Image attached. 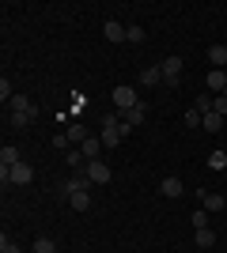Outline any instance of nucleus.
Masks as SVG:
<instances>
[{
    "label": "nucleus",
    "mask_w": 227,
    "mask_h": 253,
    "mask_svg": "<svg viewBox=\"0 0 227 253\" xmlns=\"http://www.w3.org/2000/svg\"><path fill=\"white\" fill-rule=\"evenodd\" d=\"M15 163H19V148H15V144H4V148H0V181H4V185L11 181V167H15Z\"/></svg>",
    "instance_id": "1"
},
{
    "label": "nucleus",
    "mask_w": 227,
    "mask_h": 253,
    "mask_svg": "<svg viewBox=\"0 0 227 253\" xmlns=\"http://www.w3.org/2000/svg\"><path fill=\"white\" fill-rule=\"evenodd\" d=\"M114 106H118V110H125V114H129L133 106H140V98H136V91H133V87H125V84H118L114 87Z\"/></svg>",
    "instance_id": "2"
},
{
    "label": "nucleus",
    "mask_w": 227,
    "mask_h": 253,
    "mask_svg": "<svg viewBox=\"0 0 227 253\" xmlns=\"http://www.w3.org/2000/svg\"><path fill=\"white\" fill-rule=\"evenodd\" d=\"M87 178H91V185H106V181L114 178V174H110V167H106V163L91 159V163H87Z\"/></svg>",
    "instance_id": "3"
},
{
    "label": "nucleus",
    "mask_w": 227,
    "mask_h": 253,
    "mask_svg": "<svg viewBox=\"0 0 227 253\" xmlns=\"http://www.w3.org/2000/svg\"><path fill=\"white\" fill-rule=\"evenodd\" d=\"M159 68H163V80L174 87V84H178V76H182V68H185V61H182V57H167Z\"/></svg>",
    "instance_id": "4"
},
{
    "label": "nucleus",
    "mask_w": 227,
    "mask_h": 253,
    "mask_svg": "<svg viewBox=\"0 0 227 253\" xmlns=\"http://www.w3.org/2000/svg\"><path fill=\"white\" fill-rule=\"evenodd\" d=\"M197 197H201V204H205V211H224V193H212V189H201L197 193Z\"/></svg>",
    "instance_id": "5"
},
{
    "label": "nucleus",
    "mask_w": 227,
    "mask_h": 253,
    "mask_svg": "<svg viewBox=\"0 0 227 253\" xmlns=\"http://www.w3.org/2000/svg\"><path fill=\"white\" fill-rule=\"evenodd\" d=\"M84 189H91V178H87V170H76L65 181V193H84Z\"/></svg>",
    "instance_id": "6"
},
{
    "label": "nucleus",
    "mask_w": 227,
    "mask_h": 253,
    "mask_svg": "<svg viewBox=\"0 0 227 253\" xmlns=\"http://www.w3.org/2000/svg\"><path fill=\"white\" fill-rule=\"evenodd\" d=\"M159 193L174 201V197H182V193H185V185H182V178H174V174H171V178H163V181H159Z\"/></svg>",
    "instance_id": "7"
},
{
    "label": "nucleus",
    "mask_w": 227,
    "mask_h": 253,
    "mask_svg": "<svg viewBox=\"0 0 227 253\" xmlns=\"http://www.w3.org/2000/svg\"><path fill=\"white\" fill-rule=\"evenodd\" d=\"M121 121H125V125H129V128H136V125H144V121H148V106H133V110H129V114H125V117H121Z\"/></svg>",
    "instance_id": "8"
},
{
    "label": "nucleus",
    "mask_w": 227,
    "mask_h": 253,
    "mask_svg": "<svg viewBox=\"0 0 227 253\" xmlns=\"http://www.w3.org/2000/svg\"><path fill=\"white\" fill-rule=\"evenodd\" d=\"M31 178H34V170L27 167V163H15V167H11V185H27Z\"/></svg>",
    "instance_id": "9"
},
{
    "label": "nucleus",
    "mask_w": 227,
    "mask_h": 253,
    "mask_svg": "<svg viewBox=\"0 0 227 253\" xmlns=\"http://www.w3.org/2000/svg\"><path fill=\"white\" fill-rule=\"evenodd\" d=\"M208 91H216V95H224V87H227V72L224 68H216V72H208Z\"/></svg>",
    "instance_id": "10"
},
{
    "label": "nucleus",
    "mask_w": 227,
    "mask_h": 253,
    "mask_svg": "<svg viewBox=\"0 0 227 253\" xmlns=\"http://www.w3.org/2000/svg\"><path fill=\"white\" fill-rule=\"evenodd\" d=\"M102 34H106V42H125V27H121L118 19H110L106 27H102Z\"/></svg>",
    "instance_id": "11"
},
{
    "label": "nucleus",
    "mask_w": 227,
    "mask_h": 253,
    "mask_svg": "<svg viewBox=\"0 0 227 253\" xmlns=\"http://www.w3.org/2000/svg\"><path fill=\"white\" fill-rule=\"evenodd\" d=\"M193 110H197L201 117H205V114H212V110H216V98H212V95L205 91V95H197V98H193Z\"/></svg>",
    "instance_id": "12"
},
{
    "label": "nucleus",
    "mask_w": 227,
    "mask_h": 253,
    "mask_svg": "<svg viewBox=\"0 0 227 253\" xmlns=\"http://www.w3.org/2000/svg\"><path fill=\"white\" fill-rule=\"evenodd\" d=\"M98 148H102V140H98V136H87L84 144H80V151H84L87 163H91V159H98Z\"/></svg>",
    "instance_id": "13"
},
{
    "label": "nucleus",
    "mask_w": 227,
    "mask_h": 253,
    "mask_svg": "<svg viewBox=\"0 0 227 253\" xmlns=\"http://www.w3.org/2000/svg\"><path fill=\"white\" fill-rule=\"evenodd\" d=\"M8 110H11V114H31V110H34V102H31L27 95H15V98L8 102Z\"/></svg>",
    "instance_id": "14"
},
{
    "label": "nucleus",
    "mask_w": 227,
    "mask_h": 253,
    "mask_svg": "<svg viewBox=\"0 0 227 253\" xmlns=\"http://www.w3.org/2000/svg\"><path fill=\"white\" fill-rule=\"evenodd\" d=\"M159 80H163V68H159V64H151V68H144V72H140V84L144 87H155Z\"/></svg>",
    "instance_id": "15"
},
{
    "label": "nucleus",
    "mask_w": 227,
    "mask_h": 253,
    "mask_svg": "<svg viewBox=\"0 0 227 253\" xmlns=\"http://www.w3.org/2000/svg\"><path fill=\"white\" fill-rule=\"evenodd\" d=\"M68 204H72V208L76 211H87V208H91V193H68Z\"/></svg>",
    "instance_id": "16"
},
{
    "label": "nucleus",
    "mask_w": 227,
    "mask_h": 253,
    "mask_svg": "<svg viewBox=\"0 0 227 253\" xmlns=\"http://www.w3.org/2000/svg\"><path fill=\"white\" fill-rule=\"evenodd\" d=\"M208 61L216 64V68H227V45H212V49H208Z\"/></svg>",
    "instance_id": "17"
},
{
    "label": "nucleus",
    "mask_w": 227,
    "mask_h": 253,
    "mask_svg": "<svg viewBox=\"0 0 227 253\" xmlns=\"http://www.w3.org/2000/svg\"><path fill=\"white\" fill-rule=\"evenodd\" d=\"M201 128H205V132H220V128H224V117H220L216 110H212V114H205V121H201Z\"/></svg>",
    "instance_id": "18"
},
{
    "label": "nucleus",
    "mask_w": 227,
    "mask_h": 253,
    "mask_svg": "<svg viewBox=\"0 0 227 253\" xmlns=\"http://www.w3.org/2000/svg\"><path fill=\"white\" fill-rule=\"evenodd\" d=\"M125 42H129V45H140V42H144V27L129 23V27H125Z\"/></svg>",
    "instance_id": "19"
},
{
    "label": "nucleus",
    "mask_w": 227,
    "mask_h": 253,
    "mask_svg": "<svg viewBox=\"0 0 227 253\" xmlns=\"http://www.w3.org/2000/svg\"><path fill=\"white\" fill-rule=\"evenodd\" d=\"M65 136H68V144H84V140L91 136V132H87L84 125H68V132H65Z\"/></svg>",
    "instance_id": "20"
},
{
    "label": "nucleus",
    "mask_w": 227,
    "mask_h": 253,
    "mask_svg": "<svg viewBox=\"0 0 227 253\" xmlns=\"http://www.w3.org/2000/svg\"><path fill=\"white\" fill-rule=\"evenodd\" d=\"M34 253H57V242L42 234V238H34Z\"/></svg>",
    "instance_id": "21"
},
{
    "label": "nucleus",
    "mask_w": 227,
    "mask_h": 253,
    "mask_svg": "<svg viewBox=\"0 0 227 253\" xmlns=\"http://www.w3.org/2000/svg\"><path fill=\"white\" fill-rule=\"evenodd\" d=\"M197 246H201V250H212V246H216V234L208 231V227H205V231H197Z\"/></svg>",
    "instance_id": "22"
},
{
    "label": "nucleus",
    "mask_w": 227,
    "mask_h": 253,
    "mask_svg": "<svg viewBox=\"0 0 227 253\" xmlns=\"http://www.w3.org/2000/svg\"><path fill=\"white\" fill-rule=\"evenodd\" d=\"M208 167L212 170H227V151H212V155H208Z\"/></svg>",
    "instance_id": "23"
},
{
    "label": "nucleus",
    "mask_w": 227,
    "mask_h": 253,
    "mask_svg": "<svg viewBox=\"0 0 227 253\" xmlns=\"http://www.w3.org/2000/svg\"><path fill=\"white\" fill-rule=\"evenodd\" d=\"M189 223H193L197 231H205V227H208V211H205V208H197L193 215H189Z\"/></svg>",
    "instance_id": "24"
},
{
    "label": "nucleus",
    "mask_w": 227,
    "mask_h": 253,
    "mask_svg": "<svg viewBox=\"0 0 227 253\" xmlns=\"http://www.w3.org/2000/svg\"><path fill=\"white\" fill-rule=\"evenodd\" d=\"M201 121H205V117H201L193 106H189V110H185V125H189V128H201Z\"/></svg>",
    "instance_id": "25"
},
{
    "label": "nucleus",
    "mask_w": 227,
    "mask_h": 253,
    "mask_svg": "<svg viewBox=\"0 0 227 253\" xmlns=\"http://www.w3.org/2000/svg\"><path fill=\"white\" fill-rule=\"evenodd\" d=\"M0 98H4V102H11V98H15V91H11V84H8V76L0 80Z\"/></svg>",
    "instance_id": "26"
},
{
    "label": "nucleus",
    "mask_w": 227,
    "mask_h": 253,
    "mask_svg": "<svg viewBox=\"0 0 227 253\" xmlns=\"http://www.w3.org/2000/svg\"><path fill=\"white\" fill-rule=\"evenodd\" d=\"M0 253H23V250H19L15 242H11L8 234H4V238H0Z\"/></svg>",
    "instance_id": "27"
},
{
    "label": "nucleus",
    "mask_w": 227,
    "mask_h": 253,
    "mask_svg": "<svg viewBox=\"0 0 227 253\" xmlns=\"http://www.w3.org/2000/svg\"><path fill=\"white\" fill-rule=\"evenodd\" d=\"M224 98H227V87H224Z\"/></svg>",
    "instance_id": "28"
},
{
    "label": "nucleus",
    "mask_w": 227,
    "mask_h": 253,
    "mask_svg": "<svg viewBox=\"0 0 227 253\" xmlns=\"http://www.w3.org/2000/svg\"><path fill=\"white\" fill-rule=\"evenodd\" d=\"M224 72H227V68H224Z\"/></svg>",
    "instance_id": "29"
}]
</instances>
